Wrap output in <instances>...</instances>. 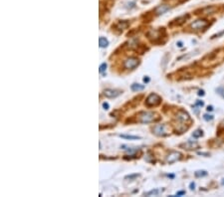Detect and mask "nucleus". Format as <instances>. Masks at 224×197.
<instances>
[{
    "label": "nucleus",
    "instance_id": "18",
    "mask_svg": "<svg viewBox=\"0 0 224 197\" xmlns=\"http://www.w3.org/2000/svg\"><path fill=\"white\" fill-rule=\"evenodd\" d=\"M193 138H200L201 135H202V131H200V130H197V131H195L194 132H193Z\"/></svg>",
    "mask_w": 224,
    "mask_h": 197
},
{
    "label": "nucleus",
    "instance_id": "9",
    "mask_svg": "<svg viewBox=\"0 0 224 197\" xmlns=\"http://www.w3.org/2000/svg\"><path fill=\"white\" fill-rule=\"evenodd\" d=\"M121 94V91L119 90H114V89H107L104 91V95L105 97L107 98H110V99H113V98H117V96H120Z\"/></svg>",
    "mask_w": 224,
    "mask_h": 197
},
{
    "label": "nucleus",
    "instance_id": "25",
    "mask_svg": "<svg viewBox=\"0 0 224 197\" xmlns=\"http://www.w3.org/2000/svg\"><path fill=\"white\" fill-rule=\"evenodd\" d=\"M189 187H190L191 190H194V187H195V184H194V182H191L190 184H189Z\"/></svg>",
    "mask_w": 224,
    "mask_h": 197
},
{
    "label": "nucleus",
    "instance_id": "2",
    "mask_svg": "<svg viewBox=\"0 0 224 197\" xmlns=\"http://www.w3.org/2000/svg\"><path fill=\"white\" fill-rule=\"evenodd\" d=\"M155 120V115L151 112H143L139 113V122L142 124H147L151 123Z\"/></svg>",
    "mask_w": 224,
    "mask_h": 197
},
{
    "label": "nucleus",
    "instance_id": "12",
    "mask_svg": "<svg viewBox=\"0 0 224 197\" xmlns=\"http://www.w3.org/2000/svg\"><path fill=\"white\" fill-rule=\"evenodd\" d=\"M128 26H130V23H128V21H120L119 23L116 25V28L121 30V31H123L124 29H127Z\"/></svg>",
    "mask_w": 224,
    "mask_h": 197
},
{
    "label": "nucleus",
    "instance_id": "24",
    "mask_svg": "<svg viewBox=\"0 0 224 197\" xmlns=\"http://www.w3.org/2000/svg\"><path fill=\"white\" fill-rule=\"evenodd\" d=\"M222 35H224V30L223 31H221L220 33H217V34H215V35H213L212 36V39H213V38H217V37H220V36H222Z\"/></svg>",
    "mask_w": 224,
    "mask_h": 197
},
{
    "label": "nucleus",
    "instance_id": "17",
    "mask_svg": "<svg viewBox=\"0 0 224 197\" xmlns=\"http://www.w3.org/2000/svg\"><path fill=\"white\" fill-rule=\"evenodd\" d=\"M194 174H195L196 177H203V176L207 175V172L205 171V170H198V171H196Z\"/></svg>",
    "mask_w": 224,
    "mask_h": 197
},
{
    "label": "nucleus",
    "instance_id": "22",
    "mask_svg": "<svg viewBox=\"0 0 224 197\" xmlns=\"http://www.w3.org/2000/svg\"><path fill=\"white\" fill-rule=\"evenodd\" d=\"M161 192V190H157V189H154V190H151V191H150V192H147L146 193V195H157L158 193Z\"/></svg>",
    "mask_w": 224,
    "mask_h": 197
},
{
    "label": "nucleus",
    "instance_id": "33",
    "mask_svg": "<svg viewBox=\"0 0 224 197\" xmlns=\"http://www.w3.org/2000/svg\"><path fill=\"white\" fill-rule=\"evenodd\" d=\"M177 45H178V47H182V43L181 42H178Z\"/></svg>",
    "mask_w": 224,
    "mask_h": 197
},
{
    "label": "nucleus",
    "instance_id": "6",
    "mask_svg": "<svg viewBox=\"0 0 224 197\" xmlns=\"http://www.w3.org/2000/svg\"><path fill=\"white\" fill-rule=\"evenodd\" d=\"M181 158V153L178 152V151H172L168 156H166V162L169 164L174 163L177 160H179Z\"/></svg>",
    "mask_w": 224,
    "mask_h": 197
},
{
    "label": "nucleus",
    "instance_id": "7",
    "mask_svg": "<svg viewBox=\"0 0 224 197\" xmlns=\"http://www.w3.org/2000/svg\"><path fill=\"white\" fill-rule=\"evenodd\" d=\"M176 120H178V122H179L181 124H185V122H188L189 120V116H188V113H186L185 112H183V111H180V112H178L177 113V115H176Z\"/></svg>",
    "mask_w": 224,
    "mask_h": 197
},
{
    "label": "nucleus",
    "instance_id": "32",
    "mask_svg": "<svg viewBox=\"0 0 224 197\" xmlns=\"http://www.w3.org/2000/svg\"><path fill=\"white\" fill-rule=\"evenodd\" d=\"M212 109H213V108H212V107H208L207 108V111H212Z\"/></svg>",
    "mask_w": 224,
    "mask_h": 197
},
{
    "label": "nucleus",
    "instance_id": "29",
    "mask_svg": "<svg viewBox=\"0 0 224 197\" xmlns=\"http://www.w3.org/2000/svg\"><path fill=\"white\" fill-rule=\"evenodd\" d=\"M196 105H198V106H203V102H196Z\"/></svg>",
    "mask_w": 224,
    "mask_h": 197
},
{
    "label": "nucleus",
    "instance_id": "4",
    "mask_svg": "<svg viewBox=\"0 0 224 197\" xmlns=\"http://www.w3.org/2000/svg\"><path fill=\"white\" fill-rule=\"evenodd\" d=\"M208 26V22L206 20H204V19H198V20H196L194 22H192L190 24V28L192 30H201V29H204L206 28Z\"/></svg>",
    "mask_w": 224,
    "mask_h": 197
},
{
    "label": "nucleus",
    "instance_id": "14",
    "mask_svg": "<svg viewBox=\"0 0 224 197\" xmlns=\"http://www.w3.org/2000/svg\"><path fill=\"white\" fill-rule=\"evenodd\" d=\"M99 45L101 48H106L109 45V41L104 37H100L99 38Z\"/></svg>",
    "mask_w": 224,
    "mask_h": 197
},
{
    "label": "nucleus",
    "instance_id": "20",
    "mask_svg": "<svg viewBox=\"0 0 224 197\" xmlns=\"http://www.w3.org/2000/svg\"><path fill=\"white\" fill-rule=\"evenodd\" d=\"M106 69H107V64L106 63H103L102 65L100 66V69H99V72L100 73H104V72L106 71Z\"/></svg>",
    "mask_w": 224,
    "mask_h": 197
},
{
    "label": "nucleus",
    "instance_id": "1",
    "mask_svg": "<svg viewBox=\"0 0 224 197\" xmlns=\"http://www.w3.org/2000/svg\"><path fill=\"white\" fill-rule=\"evenodd\" d=\"M224 59V50H218L213 53H211L210 55H207L205 58L202 60V66L208 68V67H213L217 65Z\"/></svg>",
    "mask_w": 224,
    "mask_h": 197
},
{
    "label": "nucleus",
    "instance_id": "15",
    "mask_svg": "<svg viewBox=\"0 0 224 197\" xmlns=\"http://www.w3.org/2000/svg\"><path fill=\"white\" fill-rule=\"evenodd\" d=\"M132 91L134 92H139V91H143L145 89V85H140V84H132L131 87Z\"/></svg>",
    "mask_w": 224,
    "mask_h": 197
},
{
    "label": "nucleus",
    "instance_id": "21",
    "mask_svg": "<svg viewBox=\"0 0 224 197\" xmlns=\"http://www.w3.org/2000/svg\"><path fill=\"white\" fill-rule=\"evenodd\" d=\"M189 142H190V141H189ZM186 143V145H184V146L185 147H186V149H193V147H197V145H196V143H194V145H193V143H191V145H190V143Z\"/></svg>",
    "mask_w": 224,
    "mask_h": 197
},
{
    "label": "nucleus",
    "instance_id": "11",
    "mask_svg": "<svg viewBox=\"0 0 224 197\" xmlns=\"http://www.w3.org/2000/svg\"><path fill=\"white\" fill-rule=\"evenodd\" d=\"M168 10H169L168 5H161L155 9V13H157V15H161V14L165 13Z\"/></svg>",
    "mask_w": 224,
    "mask_h": 197
},
{
    "label": "nucleus",
    "instance_id": "5",
    "mask_svg": "<svg viewBox=\"0 0 224 197\" xmlns=\"http://www.w3.org/2000/svg\"><path fill=\"white\" fill-rule=\"evenodd\" d=\"M139 65V60L138 58H128L124 62V67L126 69L132 70Z\"/></svg>",
    "mask_w": 224,
    "mask_h": 197
},
{
    "label": "nucleus",
    "instance_id": "16",
    "mask_svg": "<svg viewBox=\"0 0 224 197\" xmlns=\"http://www.w3.org/2000/svg\"><path fill=\"white\" fill-rule=\"evenodd\" d=\"M121 138H126V139H139L140 136L138 135H127V134H120Z\"/></svg>",
    "mask_w": 224,
    "mask_h": 197
},
{
    "label": "nucleus",
    "instance_id": "30",
    "mask_svg": "<svg viewBox=\"0 0 224 197\" xmlns=\"http://www.w3.org/2000/svg\"><path fill=\"white\" fill-rule=\"evenodd\" d=\"M198 95H199V96H204V92H203V91H199Z\"/></svg>",
    "mask_w": 224,
    "mask_h": 197
},
{
    "label": "nucleus",
    "instance_id": "13",
    "mask_svg": "<svg viewBox=\"0 0 224 197\" xmlns=\"http://www.w3.org/2000/svg\"><path fill=\"white\" fill-rule=\"evenodd\" d=\"M215 11H217V7L215 6H209V7H205V8H203L201 10V12L203 14H212L214 13Z\"/></svg>",
    "mask_w": 224,
    "mask_h": 197
},
{
    "label": "nucleus",
    "instance_id": "3",
    "mask_svg": "<svg viewBox=\"0 0 224 197\" xmlns=\"http://www.w3.org/2000/svg\"><path fill=\"white\" fill-rule=\"evenodd\" d=\"M161 102V98L157 94H150L146 100V105L147 107H157Z\"/></svg>",
    "mask_w": 224,
    "mask_h": 197
},
{
    "label": "nucleus",
    "instance_id": "19",
    "mask_svg": "<svg viewBox=\"0 0 224 197\" xmlns=\"http://www.w3.org/2000/svg\"><path fill=\"white\" fill-rule=\"evenodd\" d=\"M216 92H217L222 98H224V87H219V88L216 90Z\"/></svg>",
    "mask_w": 224,
    "mask_h": 197
},
{
    "label": "nucleus",
    "instance_id": "28",
    "mask_svg": "<svg viewBox=\"0 0 224 197\" xmlns=\"http://www.w3.org/2000/svg\"><path fill=\"white\" fill-rule=\"evenodd\" d=\"M136 176H139L138 174H135V175H131V176H127L126 178H132V177H136Z\"/></svg>",
    "mask_w": 224,
    "mask_h": 197
},
{
    "label": "nucleus",
    "instance_id": "10",
    "mask_svg": "<svg viewBox=\"0 0 224 197\" xmlns=\"http://www.w3.org/2000/svg\"><path fill=\"white\" fill-rule=\"evenodd\" d=\"M189 18V15L188 14H186V15H182V16H180V17H178V18H176L175 20H173V22L170 25H180V24H182L183 23V22L186 20V19H188Z\"/></svg>",
    "mask_w": 224,
    "mask_h": 197
},
{
    "label": "nucleus",
    "instance_id": "27",
    "mask_svg": "<svg viewBox=\"0 0 224 197\" xmlns=\"http://www.w3.org/2000/svg\"><path fill=\"white\" fill-rule=\"evenodd\" d=\"M103 107L105 108V109H109V104L108 103H104L103 104Z\"/></svg>",
    "mask_w": 224,
    "mask_h": 197
},
{
    "label": "nucleus",
    "instance_id": "23",
    "mask_svg": "<svg viewBox=\"0 0 224 197\" xmlns=\"http://www.w3.org/2000/svg\"><path fill=\"white\" fill-rule=\"evenodd\" d=\"M204 120H213V116H208V115H204Z\"/></svg>",
    "mask_w": 224,
    "mask_h": 197
},
{
    "label": "nucleus",
    "instance_id": "8",
    "mask_svg": "<svg viewBox=\"0 0 224 197\" xmlns=\"http://www.w3.org/2000/svg\"><path fill=\"white\" fill-rule=\"evenodd\" d=\"M166 127L164 124H157V126H155L154 127V132L157 135H161V136H164V135H166L168 134V131H165Z\"/></svg>",
    "mask_w": 224,
    "mask_h": 197
},
{
    "label": "nucleus",
    "instance_id": "26",
    "mask_svg": "<svg viewBox=\"0 0 224 197\" xmlns=\"http://www.w3.org/2000/svg\"><path fill=\"white\" fill-rule=\"evenodd\" d=\"M183 194H185V191H179V192L176 193L177 196H180V195H183Z\"/></svg>",
    "mask_w": 224,
    "mask_h": 197
},
{
    "label": "nucleus",
    "instance_id": "31",
    "mask_svg": "<svg viewBox=\"0 0 224 197\" xmlns=\"http://www.w3.org/2000/svg\"><path fill=\"white\" fill-rule=\"evenodd\" d=\"M143 81H145L146 83L150 82V78H143Z\"/></svg>",
    "mask_w": 224,
    "mask_h": 197
}]
</instances>
